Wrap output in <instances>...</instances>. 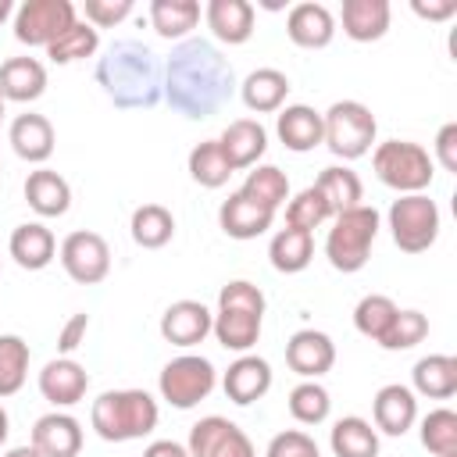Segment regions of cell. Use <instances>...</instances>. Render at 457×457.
Wrapping results in <instances>:
<instances>
[{"instance_id": "3", "label": "cell", "mask_w": 457, "mask_h": 457, "mask_svg": "<svg viewBox=\"0 0 457 457\" xmlns=\"http://www.w3.org/2000/svg\"><path fill=\"white\" fill-rule=\"evenodd\" d=\"M157 400L146 389H107L89 407V425L104 443L143 439L157 428Z\"/></svg>"}, {"instance_id": "48", "label": "cell", "mask_w": 457, "mask_h": 457, "mask_svg": "<svg viewBox=\"0 0 457 457\" xmlns=\"http://www.w3.org/2000/svg\"><path fill=\"white\" fill-rule=\"evenodd\" d=\"M432 164H439L443 171H457V121H446L436 132V157Z\"/></svg>"}, {"instance_id": "15", "label": "cell", "mask_w": 457, "mask_h": 457, "mask_svg": "<svg viewBox=\"0 0 457 457\" xmlns=\"http://www.w3.org/2000/svg\"><path fill=\"white\" fill-rule=\"evenodd\" d=\"M89 389V371L75 357H54L39 371V393L54 407H75Z\"/></svg>"}, {"instance_id": "37", "label": "cell", "mask_w": 457, "mask_h": 457, "mask_svg": "<svg viewBox=\"0 0 457 457\" xmlns=\"http://www.w3.org/2000/svg\"><path fill=\"white\" fill-rule=\"evenodd\" d=\"M239 193L250 196V200H257V204L268 207V211H278V207L289 200V179H286V171L275 168V164H253V168L246 171V182L239 186Z\"/></svg>"}, {"instance_id": "11", "label": "cell", "mask_w": 457, "mask_h": 457, "mask_svg": "<svg viewBox=\"0 0 457 457\" xmlns=\"http://www.w3.org/2000/svg\"><path fill=\"white\" fill-rule=\"evenodd\" d=\"M57 253H61V268L79 286H96L111 271V246L100 232H89V228L68 232Z\"/></svg>"}, {"instance_id": "47", "label": "cell", "mask_w": 457, "mask_h": 457, "mask_svg": "<svg viewBox=\"0 0 457 457\" xmlns=\"http://www.w3.org/2000/svg\"><path fill=\"white\" fill-rule=\"evenodd\" d=\"M86 332H89V314H71V318L61 325V332H57V350H61V357H71V353L86 343Z\"/></svg>"}, {"instance_id": "28", "label": "cell", "mask_w": 457, "mask_h": 457, "mask_svg": "<svg viewBox=\"0 0 457 457\" xmlns=\"http://www.w3.org/2000/svg\"><path fill=\"white\" fill-rule=\"evenodd\" d=\"M25 200L39 218H61L71 207V186L54 168H36L25 179Z\"/></svg>"}, {"instance_id": "5", "label": "cell", "mask_w": 457, "mask_h": 457, "mask_svg": "<svg viewBox=\"0 0 457 457\" xmlns=\"http://www.w3.org/2000/svg\"><path fill=\"white\" fill-rule=\"evenodd\" d=\"M378 228H382V214L371 207V204H357L343 214L332 218V228L325 236V257L336 271L343 275H353L368 264L371 257V246L378 239Z\"/></svg>"}, {"instance_id": "19", "label": "cell", "mask_w": 457, "mask_h": 457, "mask_svg": "<svg viewBox=\"0 0 457 457\" xmlns=\"http://www.w3.org/2000/svg\"><path fill=\"white\" fill-rule=\"evenodd\" d=\"M286 36L296 46H303V50H321L336 36V18H332V11L325 4L303 0V4L289 7V14H286Z\"/></svg>"}, {"instance_id": "46", "label": "cell", "mask_w": 457, "mask_h": 457, "mask_svg": "<svg viewBox=\"0 0 457 457\" xmlns=\"http://www.w3.org/2000/svg\"><path fill=\"white\" fill-rule=\"evenodd\" d=\"M86 21L93 29H111L132 14V0H86Z\"/></svg>"}, {"instance_id": "20", "label": "cell", "mask_w": 457, "mask_h": 457, "mask_svg": "<svg viewBox=\"0 0 457 457\" xmlns=\"http://www.w3.org/2000/svg\"><path fill=\"white\" fill-rule=\"evenodd\" d=\"M218 146L221 154L228 157L232 171H243V168H253L264 150H268V132L257 118H236L225 125V132L218 136Z\"/></svg>"}, {"instance_id": "16", "label": "cell", "mask_w": 457, "mask_h": 457, "mask_svg": "<svg viewBox=\"0 0 457 457\" xmlns=\"http://www.w3.org/2000/svg\"><path fill=\"white\" fill-rule=\"evenodd\" d=\"M221 389L232 403L250 407L253 400H261L271 389V364L257 353H239L221 375Z\"/></svg>"}, {"instance_id": "2", "label": "cell", "mask_w": 457, "mask_h": 457, "mask_svg": "<svg viewBox=\"0 0 457 457\" xmlns=\"http://www.w3.org/2000/svg\"><path fill=\"white\" fill-rule=\"evenodd\" d=\"M96 86L121 111H150L164 100V64L139 39H114L96 57Z\"/></svg>"}, {"instance_id": "45", "label": "cell", "mask_w": 457, "mask_h": 457, "mask_svg": "<svg viewBox=\"0 0 457 457\" xmlns=\"http://www.w3.org/2000/svg\"><path fill=\"white\" fill-rule=\"evenodd\" d=\"M264 457H321V450H318V443H314L307 432H300V428H286V432L271 436Z\"/></svg>"}, {"instance_id": "43", "label": "cell", "mask_w": 457, "mask_h": 457, "mask_svg": "<svg viewBox=\"0 0 457 457\" xmlns=\"http://www.w3.org/2000/svg\"><path fill=\"white\" fill-rule=\"evenodd\" d=\"M328 218H332V211H328L325 196H321L314 186L300 189V193L286 204V225H289V228H303V232H311V236H314V228H318V225H325Z\"/></svg>"}, {"instance_id": "33", "label": "cell", "mask_w": 457, "mask_h": 457, "mask_svg": "<svg viewBox=\"0 0 457 457\" xmlns=\"http://www.w3.org/2000/svg\"><path fill=\"white\" fill-rule=\"evenodd\" d=\"M328 446L336 457H378V432L371 428V421L346 414L332 425Z\"/></svg>"}, {"instance_id": "24", "label": "cell", "mask_w": 457, "mask_h": 457, "mask_svg": "<svg viewBox=\"0 0 457 457\" xmlns=\"http://www.w3.org/2000/svg\"><path fill=\"white\" fill-rule=\"evenodd\" d=\"M7 143H11V150H14L21 161H29V164H43V161H50L57 136H54L50 118L29 111V114H18V118L11 121V129H7Z\"/></svg>"}, {"instance_id": "54", "label": "cell", "mask_w": 457, "mask_h": 457, "mask_svg": "<svg viewBox=\"0 0 457 457\" xmlns=\"http://www.w3.org/2000/svg\"><path fill=\"white\" fill-rule=\"evenodd\" d=\"M0 121H4V96H0Z\"/></svg>"}, {"instance_id": "12", "label": "cell", "mask_w": 457, "mask_h": 457, "mask_svg": "<svg viewBox=\"0 0 457 457\" xmlns=\"http://www.w3.org/2000/svg\"><path fill=\"white\" fill-rule=\"evenodd\" d=\"M186 450H189V457H257L250 436H246L236 421H228V418H221V414L200 418V421L189 428Z\"/></svg>"}, {"instance_id": "1", "label": "cell", "mask_w": 457, "mask_h": 457, "mask_svg": "<svg viewBox=\"0 0 457 457\" xmlns=\"http://www.w3.org/2000/svg\"><path fill=\"white\" fill-rule=\"evenodd\" d=\"M236 93V71L228 57L207 39H182L164 61V100L182 118H211Z\"/></svg>"}, {"instance_id": "26", "label": "cell", "mask_w": 457, "mask_h": 457, "mask_svg": "<svg viewBox=\"0 0 457 457\" xmlns=\"http://www.w3.org/2000/svg\"><path fill=\"white\" fill-rule=\"evenodd\" d=\"M46 93V68L36 57H7L0 64V96L4 104H32Z\"/></svg>"}, {"instance_id": "44", "label": "cell", "mask_w": 457, "mask_h": 457, "mask_svg": "<svg viewBox=\"0 0 457 457\" xmlns=\"http://www.w3.org/2000/svg\"><path fill=\"white\" fill-rule=\"evenodd\" d=\"M428 336V318L421 311H396L389 332L378 339L382 350H411Z\"/></svg>"}, {"instance_id": "18", "label": "cell", "mask_w": 457, "mask_h": 457, "mask_svg": "<svg viewBox=\"0 0 457 457\" xmlns=\"http://www.w3.org/2000/svg\"><path fill=\"white\" fill-rule=\"evenodd\" d=\"M271 221H275V211L261 207L257 200L243 196L239 189L228 193V200H221V207H218V225L228 239H257L271 228Z\"/></svg>"}, {"instance_id": "41", "label": "cell", "mask_w": 457, "mask_h": 457, "mask_svg": "<svg viewBox=\"0 0 457 457\" xmlns=\"http://www.w3.org/2000/svg\"><path fill=\"white\" fill-rule=\"evenodd\" d=\"M421 446L436 457H453L457 453V414L450 407H436L421 418Z\"/></svg>"}, {"instance_id": "34", "label": "cell", "mask_w": 457, "mask_h": 457, "mask_svg": "<svg viewBox=\"0 0 457 457\" xmlns=\"http://www.w3.org/2000/svg\"><path fill=\"white\" fill-rule=\"evenodd\" d=\"M314 189L325 196L332 218L343 214V211H350V207H357V204L364 200V186H361L357 171H350V168H343V164H328V168L318 175Z\"/></svg>"}, {"instance_id": "8", "label": "cell", "mask_w": 457, "mask_h": 457, "mask_svg": "<svg viewBox=\"0 0 457 457\" xmlns=\"http://www.w3.org/2000/svg\"><path fill=\"white\" fill-rule=\"evenodd\" d=\"M389 232L403 253H425L439 239V207L428 193H407L389 204Z\"/></svg>"}, {"instance_id": "13", "label": "cell", "mask_w": 457, "mask_h": 457, "mask_svg": "<svg viewBox=\"0 0 457 457\" xmlns=\"http://www.w3.org/2000/svg\"><path fill=\"white\" fill-rule=\"evenodd\" d=\"M211 325H214V311H207V303H200V300H175L161 314V336H164V343L182 346V350L204 343L211 336Z\"/></svg>"}, {"instance_id": "10", "label": "cell", "mask_w": 457, "mask_h": 457, "mask_svg": "<svg viewBox=\"0 0 457 457\" xmlns=\"http://www.w3.org/2000/svg\"><path fill=\"white\" fill-rule=\"evenodd\" d=\"M75 4L71 0H25L14 7V39L25 46H50L57 36H64L75 25Z\"/></svg>"}, {"instance_id": "4", "label": "cell", "mask_w": 457, "mask_h": 457, "mask_svg": "<svg viewBox=\"0 0 457 457\" xmlns=\"http://www.w3.org/2000/svg\"><path fill=\"white\" fill-rule=\"evenodd\" d=\"M264 293L246 282V278H232L221 286L218 293V311H214V339L232 350V353H250V346L261 339L264 328Z\"/></svg>"}, {"instance_id": "38", "label": "cell", "mask_w": 457, "mask_h": 457, "mask_svg": "<svg viewBox=\"0 0 457 457\" xmlns=\"http://www.w3.org/2000/svg\"><path fill=\"white\" fill-rule=\"evenodd\" d=\"M29 343L14 332L0 336V400L14 396L29 378Z\"/></svg>"}, {"instance_id": "55", "label": "cell", "mask_w": 457, "mask_h": 457, "mask_svg": "<svg viewBox=\"0 0 457 457\" xmlns=\"http://www.w3.org/2000/svg\"><path fill=\"white\" fill-rule=\"evenodd\" d=\"M453 457H457V453H453Z\"/></svg>"}, {"instance_id": "42", "label": "cell", "mask_w": 457, "mask_h": 457, "mask_svg": "<svg viewBox=\"0 0 457 457\" xmlns=\"http://www.w3.org/2000/svg\"><path fill=\"white\" fill-rule=\"evenodd\" d=\"M100 46V32L89 25V21H75L64 36H57L50 46H46V57L54 64H71V61H86L93 57Z\"/></svg>"}, {"instance_id": "52", "label": "cell", "mask_w": 457, "mask_h": 457, "mask_svg": "<svg viewBox=\"0 0 457 457\" xmlns=\"http://www.w3.org/2000/svg\"><path fill=\"white\" fill-rule=\"evenodd\" d=\"M7 432H11V421H7V411L0 407V446L7 443Z\"/></svg>"}, {"instance_id": "35", "label": "cell", "mask_w": 457, "mask_h": 457, "mask_svg": "<svg viewBox=\"0 0 457 457\" xmlns=\"http://www.w3.org/2000/svg\"><path fill=\"white\" fill-rule=\"evenodd\" d=\"M129 232H132V243L143 246V250H161L171 243L175 236V218L168 207L161 204H143L132 211V221H129Z\"/></svg>"}, {"instance_id": "22", "label": "cell", "mask_w": 457, "mask_h": 457, "mask_svg": "<svg viewBox=\"0 0 457 457\" xmlns=\"http://www.w3.org/2000/svg\"><path fill=\"white\" fill-rule=\"evenodd\" d=\"M253 4L250 0H207L204 7V21L207 29L214 32V39L228 43V46H239L253 36Z\"/></svg>"}, {"instance_id": "29", "label": "cell", "mask_w": 457, "mask_h": 457, "mask_svg": "<svg viewBox=\"0 0 457 457\" xmlns=\"http://www.w3.org/2000/svg\"><path fill=\"white\" fill-rule=\"evenodd\" d=\"M239 96L243 104L253 111V114H271V111H282L286 96H289V79L286 71L278 68H257L243 79L239 86Z\"/></svg>"}, {"instance_id": "31", "label": "cell", "mask_w": 457, "mask_h": 457, "mask_svg": "<svg viewBox=\"0 0 457 457\" xmlns=\"http://www.w3.org/2000/svg\"><path fill=\"white\" fill-rule=\"evenodd\" d=\"M200 21V4L196 0H150V25L161 39H189V32Z\"/></svg>"}, {"instance_id": "17", "label": "cell", "mask_w": 457, "mask_h": 457, "mask_svg": "<svg viewBox=\"0 0 457 457\" xmlns=\"http://www.w3.org/2000/svg\"><path fill=\"white\" fill-rule=\"evenodd\" d=\"M371 418H375V432L386 436H403L411 432V425L418 421V396L411 393V386L389 382L375 393L371 400Z\"/></svg>"}, {"instance_id": "36", "label": "cell", "mask_w": 457, "mask_h": 457, "mask_svg": "<svg viewBox=\"0 0 457 457\" xmlns=\"http://www.w3.org/2000/svg\"><path fill=\"white\" fill-rule=\"evenodd\" d=\"M186 168H189L193 182H196V186H204V189H221V186L236 175V171H232V164H228V157L221 154L218 139H204V143H196V146L189 150Z\"/></svg>"}, {"instance_id": "21", "label": "cell", "mask_w": 457, "mask_h": 457, "mask_svg": "<svg viewBox=\"0 0 457 457\" xmlns=\"http://www.w3.org/2000/svg\"><path fill=\"white\" fill-rule=\"evenodd\" d=\"M32 446L43 457H79V450H82V425H79V418H71L64 411H50V414L36 418Z\"/></svg>"}, {"instance_id": "25", "label": "cell", "mask_w": 457, "mask_h": 457, "mask_svg": "<svg viewBox=\"0 0 457 457\" xmlns=\"http://www.w3.org/2000/svg\"><path fill=\"white\" fill-rule=\"evenodd\" d=\"M7 253L14 257L18 268L25 271H43L54 257H57V239L43 221H25L11 232L7 239Z\"/></svg>"}, {"instance_id": "6", "label": "cell", "mask_w": 457, "mask_h": 457, "mask_svg": "<svg viewBox=\"0 0 457 457\" xmlns=\"http://www.w3.org/2000/svg\"><path fill=\"white\" fill-rule=\"evenodd\" d=\"M371 168L382 186L396 189L400 196L407 193H425L436 179V164L421 143L411 139H386L371 150Z\"/></svg>"}, {"instance_id": "49", "label": "cell", "mask_w": 457, "mask_h": 457, "mask_svg": "<svg viewBox=\"0 0 457 457\" xmlns=\"http://www.w3.org/2000/svg\"><path fill=\"white\" fill-rule=\"evenodd\" d=\"M411 11L418 14V18H425V21H446V18H453L457 14V0H411Z\"/></svg>"}, {"instance_id": "23", "label": "cell", "mask_w": 457, "mask_h": 457, "mask_svg": "<svg viewBox=\"0 0 457 457\" xmlns=\"http://www.w3.org/2000/svg\"><path fill=\"white\" fill-rule=\"evenodd\" d=\"M275 132H278V139H282L286 150L307 154V150L321 146V136H325L321 111H314L307 104H286L278 111V118H275Z\"/></svg>"}, {"instance_id": "9", "label": "cell", "mask_w": 457, "mask_h": 457, "mask_svg": "<svg viewBox=\"0 0 457 457\" xmlns=\"http://www.w3.org/2000/svg\"><path fill=\"white\" fill-rule=\"evenodd\" d=\"M218 386V371L207 357L200 353H179L171 357L161 375H157V389H161V400H168L175 411H189L196 407L200 400H207Z\"/></svg>"}, {"instance_id": "53", "label": "cell", "mask_w": 457, "mask_h": 457, "mask_svg": "<svg viewBox=\"0 0 457 457\" xmlns=\"http://www.w3.org/2000/svg\"><path fill=\"white\" fill-rule=\"evenodd\" d=\"M11 14H14V4H11V0H0V25H4Z\"/></svg>"}, {"instance_id": "51", "label": "cell", "mask_w": 457, "mask_h": 457, "mask_svg": "<svg viewBox=\"0 0 457 457\" xmlns=\"http://www.w3.org/2000/svg\"><path fill=\"white\" fill-rule=\"evenodd\" d=\"M4 457H43V453H39L32 443H25V446H14V450H7Z\"/></svg>"}, {"instance_id": "39", "label": "cell", "mask_w": 457, "mask_h": 457, "mask_svg": "<svg viewBox=\"0 0 457 457\" xmlns=\"http://www.w3.org/2000/svg\"><path fill=\"white\" fill-rule=\"evenodd\" d=\"M396 311H400V307H396L386 293H368V296H361L357 307H353V328H357L364 339L378 343V339L389 332Z\"/></svg>"}, {"instance_id": "30", "label": "cell", "mask_w": 457, "mask_h": 457, "mask_svg": "<svg viewBox=\"0 0 457 457\" xmlns=\"http://www.w3.org/2000/svg\"><path fill=\"white\" fill-rule=\"evenodd\" d=\"M411 382H414L411 393H421L428 400H450L457 393V357H450V353L421 357L411 371Z\"/></svg>"}, {"instance_id": "50", "label": "cell", "mask_w": 457, "mask_h": 457, "mask_svg": "<svg viewBox=\"0 0 457 457\" xmlns=\"http://www.w3.org/2000/svg\"><path fill=\"white\" fill-rule=\"evenodd\" d=\"M143 457H189V450L182 443H175V439H154L143 450Z\"/></svg>"}, {"instance_id": "27", "label": "cell", "mask_w": 457, "mask_h": 457, "mask_svg": "<svg viewBox=\"0 0 457 457\" xmlns=\"http://www.w3.org/2000/svg\"><path fill=\"white\" fill-rule=\"evenodd\" d=\"M389 18H393L389 0H343V11H339L343 32L353 43H375V39H382L389 32Z\"/></svg>"}, {"instance_id": "40", "label": "cell", "mask_w": 457, "mask_h": 457, "mask_svg": "<svg viewBox=\"0 0 457 457\" xmlns=\"http://www.w3.org/2000/svg\"><path fill=\"white\" fill-rule=\"evenodd\" d=\"M332 411V396L318 378H303L300 386L289 389V414L300 425H321Z\"/></svg>"}, {"instance_id": "32", "label": "cell", "mask_w": 457, "mask_h": 457, "mask_svg": "<svg viewBox=\"0 0 457 457\" xmlns=\"http://www.w3.org/2000/svg\"><path fill=\"white\" fill-rule=\"evenodd\" d=\"M268 257H271V268L282 271V275H296L311 264L314 257V236L303 232V228H278L268 243Z\"/></svg>"}, {"instance_id": "7", "label": "cell", "mask_w": 457, "mask_h": 457, "mask_svg": "<svg viewBox=\"0 0 457 457\" xmlns=\"http://www.w3.org/2000/svg\"><path fill=\"white\" fill-rule=\"evenodd\" d=\"M321 129H325L321 143L343 161L364 157L375 146V136H378V121H375L371 107L361 104V100H336L321 114Z\"/></svg>"}, {"instance_id": "14", "label": "cell", "mask_w": 457, "mask_h": 457, "mask_svg": "<svg viewBox=\"0 0 457 457\" xmlns=\"http://www.w3.org/2000/svg\"><path fill=\"white\" fill-rule=\"evenodd\" d=\"M286 364L300 378H321L336 364V343L318 328H300L286 343Z\"/></svg>"}]
</instances>
